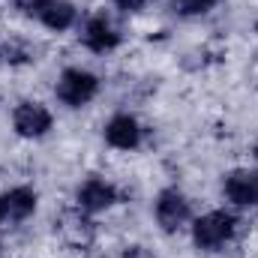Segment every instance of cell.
<instances>
[{"label":"cell","instance_id":"4","mask_svg":"<svg viewBox=\"0 0 258 258\" xmlns=\"http://www.w3.org/2000/svg\"><path fill=\"white\" fill-rule=\"evenodd\" d=\"M156 222H159V228L162 231H180L186 222H189V216H192V210H189V201H186V195L177 192V189H162L159 198H156Z\"/></svg>","mask_w":258,"mask_h":258},{"label":"cell","instance_id":"9","mask_svg":"<svg viewBox=\"0 0 258 258\" xmlns=\"http://www.w3.org/2000/svg\"><path fill=\"white\" fill-rule=\"evenodd\" d=\"M75 201H78L81 210L99 213V210H105V207H111V204L117 201V189H114L111 183H105L102 177H90V180H84V183L78 186Z\"/></svg>","mask_w":258,"mask_h":258},{"label":"cell","instance_id":"13","mask_svg":"<svg viewBox=\"0 0 258 258\" xmlns=\"http://www.w3.org/2000/svg\"><path fill=\"white\" fill-rule=\"evenodd\" d=\"M213 3L216 0H174V9L180 15H201V12L213 9Z\"/></svg>","mask_w":258,"mask_h":258},{"label":"cell","instance_id":"3","mask_svg":"<svg viewBox=\"0 0 258 258\" xmlns=\"http://www.w3.org/2000/svg\"><path fill=\"white\" fill-rule=\"evenodd\" d=\"M120 39H123L120 27H117L105 12H96V15H90V18L84 21L81 42H84V48H90L93 54H108V51H114V48L120 45Z\"/></svg>","mask_w":258,"mask_h":258},{"label":"cell","instance_id":"1","mask_svg":"<svg viewBox=\"0 0 258 258\" xmlns=\"http://www.w3.org/2000/svg\"><path fill=\"white\" fill-rule=\"evenodd\" d=\"M237 231V216L228 210H210L204 216H198L192 225V240L198 249L204 252H216L219 246H225Z\"/></svg>","mask_w":258,"mask_h":258},{"label":"cell","instance_id":"2","mask_svg":"<svg viewBox=\"0 0 258 258\" xmlns=\"http://www.w3.org/2000/svg\"><path fill=\"white\" fill-rule=\"evenodd\" d=\"M54 93H57V99L69 105V108H81V105H87L90 99H96V93H99V78L93 75V72H87V69H78V66H69L60 72V78H57V84H54Z\"/></svg>","mask_w":258,"mask_h":258},{"label":"cell","instance_id":"7","mask_svg":"<svg viewBox=\"0 0 258 258\" xmlns=\"http://www.w3.org/2000/svg\"><path fill=\"white\" fill-rule=\"evenodd\" d=\"M36 210V192L30 186H12L0 195V225H21Z\"/></svg>","mask_w":258,"mask_h":258},{"label":"cell","instance_id":"15","mask_svg":"<svg viewBox=\"0 0 258 258\" xmlns=\"http://www.w3.org/2000/svg\"><path fill=\"white\" fill-rule=\"evenodd\" d=\"M144 3L147 0H114V6L123 12H138V9H144Z\"/></svg>","mask_w":258,"mask_h":258},{"label":"cell","instance_id":"6","mask_svg":"<svg viewBox=\"0 0 258 258\" xmlns=\"http://www.w3.org/2000/svg\"><path fill=\"white\" fill-rule=\"evenodd\" d=\"M54 123L51 111L42 102H18L12 111V126L21 138H42Z\"/></svg>","mask_w":258,"mask_h":258},{"label":"cell","instance_id":"16","mask_svg":"<svg viewBox=\"0 0 258 258\" xmlns=\"http://www.w3.org/2000/svg\"><path fill=\"white\" fill-rule=\"evenodd\" d=\"M252 156H255V159H258V141H255V147H252Z\"/></svg>","mask_w":258,"mask_h":258},{"label":"cell","instance_id":"10","mask_svg":"<svg viewBox=\"0 0 258 258\" xmlns=\"http://www.w3.org/2000/svg\"><path fill=\"white\" fill-rule=\"evenodd\" d=\"M105 141L114 150H135L141 144V123L132 114H114L105 123Z\"/></svg>","mask_w":258,"mask_h":258},{"label":"cell","instance_id":"5","mask_svg":"<svg viewBox=\"0 0 258 258\" xmlns=\"http://www.w3.org/2000/svg\"><path fill=\"white\" fill-rule=\"evenodd\" d=\"M57 231H60L63 243L75 246V249H84V246H90L93 237H96V222L90 219L87 210L72 207V210H63V213H60V219H57Z\"/></svg>","mask_w":258,"mask_h":258},{"label":"cell","instance_id":"11","mask_svg":"<svg viewBox=\"0 0 258 258\" xmlns=\"http://www.w3.org/2000/svg\"><path fill=\"white\" fill-rule=\"evenodd\" d=\"M48 30H69L72 24H75V18H78V12H75V6L72 3H66V0H54V3H48L39 15H36Z\"/></svg>","mask_w":258,"mask_h":258},{"label":"cell","instance_id":"14","mask_svg":"<svg viewBox=\"0 0 258 258\" xmlns=\"http://www.w3.org/2000/svg\"><path fill=\"white\" fill-rule=\"evenodd\" d=\"M15 9H21V12H27V15H39L48 3H54V0H9Z\"/></svg>","mask_w":258,"mask_h":258},{"label":"cell","instance_id":"12","mask_svg":"<svg viewBox=\"0 0 258 258\" xmlns=\"http://www.w3.org/2000/svg\"><path fill=\"white\" fill-rule=\"evenodd\" d=\"M36 60L33 57V48L21 39H0V63L3 66H24Z\"/></svg>","mask_w":258,"mask_h":258},{"label":"cell","instance_id":"8","mask_svg":"<svg viewBox=\"0 0 258 258\" xmlns=\"http://www.w3.org/2000/svg\"><path fill=\"white\" fill-rule=\"evenodd\" d=\"M225 189V198L237 207H249V204H258V171L255 168H237L225 177L222 183Z\"/></svg>","mask_w":258,"mask_h":258}]
</instances>
